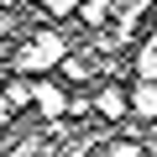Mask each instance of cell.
I'll use <instances>...</instances> for the list:
<instances>
[{
	"instance_id": "cell-6",
	"label": "cell",
	"mask_w": 157,
	"mask_h": 157,
	"mask_svg": "<svg viewBox=\"0 0 157 157\" xmlns=\"http://www.w3.org/2000/svg\"><path fill=\"white\" fill-rule=\"evenodd\" d=\"M0 152H6V147H0Z\"/></svg>"
},
{
	"instance_id": "cell-3",
	"label": "cell",
	"mask_w": 157,
	"mask_h": 157,
	"mask_svg": "<svg viewBox=\"0 0 157 157\" xmlns=\"http://www.w3.org/2000/svg\"><path fill=\"white\" fill-rule=\"evenodd\" d=\"M58 68H63V78H89V73H94L100 63H94L89 52H68V58H63Z\"/></svg>"
},
{
	"instance_id": "cell-1",
	"label": "cell",
	"mask_w": 157,
	"mask_h": 157,
	"mask_svg": "<svg viewBox=\"0 0 157 157\" xmlns=\"http://www.w3.org/2000/svg\"><path fill=\"white\" fill-rule=\"evenodd\" d=\"M37 110H42V121H47V126H58V121L68 115V94L52 84V78H37Z\"/></svg>"
},
{
	"instance_id": "cell-5",
	"label": "cell",
	"mask_w": 157,
	"mask_h": 157,
	"mask_svg": "<svg viewBox=\"0 0 157 157\" xmlns=\"http://www.w3.org/2000/svg\"><path fill=\"white\" fill-rule=\"evenodd\" d=\"M0 6H16V0H0Z\"/></svg>"
},
{
	"instance_id": "cell-2",
	"label": "cell",
	"mask_w": 157,
	"mask_h": 157,
	"mask_svg": "<svg viewBox=\"0 0 157 157\" xmlns=\"http://www.w3.org/2000/svg\"><path fill=\"white\" fill-rule=\"evenodd\" d=\"M94 115H100V121H126V115H131V94H126L121 84H105V89L94 94Z\"/></svg>"
},
{
	"instance_id": "cell-4",
	"label": "cell",
	"mask_w": 157,
	"mask_h": 157,
	"mask_svg": "<svg viewBox=\"0 0 157 157\" xmlns=\"http://www.w3.org/2000/svg\"><path fill=\"white\" fill-rule=\"evenodd\" d=\"M11 121V100H6V89H0V126Z\"/></svg>"
}]
</instances>
